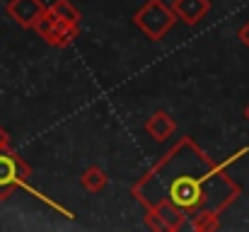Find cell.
I'll use <instances>...</instances> for the list:
<instances>
[{"label":"cell","mask_w":249,"mask_h":232,"mask_svg":"<svg viewBox=\"0 0 249 232\" xmlns=\"http://www.w3.org/2000/svg\"><path fill=\"white\" fill-rule=\"evenodd\" d=\"M34 32L53 49H66L68 44H73V39L78 36L80 32V24H73V22H66L61 17H56L51 10L44 12V17L36 22Z\"/></svg>","instance_id":"obj_3"},{"label":"cell","mask_w":249,"mask_h":232,"mask_svg":"<svg viewBox=\"0 0 249 232\" xmlns=\"http://www.w3.org/2000/svg\"><path fill=\"white\" fill-rule=\"evenodd\" d=\"M237 39H240V41H242V44L249 49V19L242 24V27H240V29H237Z\"/></svg>","instance_id":"obj_10"},{"label":"cell","mask_w":249,"mask_h":232,"mask_svg":"<svg viewBox=\"0 0 249 232\" xmlns=\"http://www.w3.org/2000/svg\"><path fill=\"white\" fill-rule=\"evenodd\" d=\"M245 119H247V121H249V104H247V107H245Z\"/></svg>","instance_id":"obj_12"},{"label":"cell","mask_w":249,"mask_h":232,"mask_svg":"<svg viewBox=\"0 0 249 232\" xmlns=\"http://www.w3.org/2000/svg\"><path fill=\"white\" fill-rule=\"evenodd\" d=\"M49 10L56 15V17H61V19H66V22H73V24H80V12H78V7L71 2V0H56L53 5H49Z\"/></svg>","instance_id":"obj_9"},{"label":"cell","mask_w":249,"mask_h":232,"mask_svg":"<svg viewBox=\"0 0 249 232\" xmlns=\"http://www.w3.org/2000/svg\"><path fill=\"white\" fill-rule=\"evenodd\" d=\"M46 10H49V7H46L41 0H10V2L5 5V15H7L12 22H17L22 29H34L36 22L44 17Z\"/></svg>","instance_id":"obj_4"},{"label":"cell","mask_w":249,"mask_h":232,"mask_svg":"<svg viewBox=\"0 0 249 232\" xmlns=\"http://www.w3.org/2000/svg\"><path fill=\"white\" fill-rule=\"evenodd\" d=\"M174 121H172V116L167 114V111H155L148 121H145V126H143V131L155 141V143H165L167 138L174 133Z\"/></svg>","instance_id":"obj_6"},{"label":"cell","mask_w":249,"mask_h":232,"mask_svg":"<svg viewBox=\"0 0 249 232\" xmlns=\"http://www.w3.org/2000/svg\"><path fill=\"white\" fill-rule=\"evenodd\" d=\"M27 177H29V164H27L22 157H17L15 153H7V150H0V198H5L12 186H24V189L32 191L39 201H46L49 206L58 208V206H56L53 201H49L44 194H39L36 189H32V186L27 184Z\"/></svg>","instance_id":"obj_2"},{"label":"cell","mask_w":249,"mask_h":232,"mask_svg":"<svg viewBox=\"0 0 249 232\" xmlns=\"http://www.w3.org/2000/svg\"><path fill=\"white\" fill-rule=\"evenodd\" d=\"M7 145H10V133L0 126V150H7Z\"/></svg>","instance_id":"obj_11"},{"label":"cell","mask_w":249,"mask_h":232,"mask_svg":"<svg viewBox=\"0 0 249 232\" xmlns=\"http://www.w3.org/2000/svg\"><path fill=\"white\" fill-rule=\"evenodd\" d=\"M172 10H174L179 22L194 27L211 12V0H174Z\"/></svg>","instance_id":"obj_5"},{"label":"cell","mask_w":249,"mask_h":232,"mask_svg":"<svg viewBox=\"0 0 249 232\" xmlns=\"http://www.w3.org/2000/svg\"><path fill=\"white\" fill-rule=\"evenodd\" d=\"M133 22L150 41H162L167 32L177 24V15L172 5H165L162 0H148L133 15Z\"/></svg>","instance_id":"obj_1"},{"label":"cell","mask_w":249,"mask_h":232,"mask_svg":"<svg viewBox=\"0 0 249 232\" xmlns=\"http://www.w3.org/2000/svg\"><path fill=\"white\" fill-rule=\"evenodd\" d=\"M191 228L198 232L218 230V228H220V213H215V211H198V213H194Z\"/></svg>","instance_id":"obj_8"},{"label":"cell","mask_w":249,"mask_h":232,"mask_svg":"<svg viewBox=\"0 0 249 232\" xmlns=\"http://www.w3.org/2000/svg\"><path fill=\"white\" fill-rule=\"evenodd\" d=\"M80 184H83V189L87 194H102L104 186L109 184V177H107V172H104L102 167L89 164L83 174H80Z\"/></svg>","instance_id":"obj_7"}]
</instances>
